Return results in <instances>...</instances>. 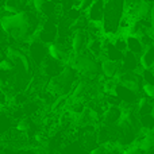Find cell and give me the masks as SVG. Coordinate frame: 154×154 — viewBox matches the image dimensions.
Returning <instances> with one entry per match:
<instances>
[{"label": "cell", "instance_id": "obj_17", "mask_svg": "<svg viewBox=\"0 0 154 154\" xmlns=\"http://www.w3.org/2000/svg\"><path fill=\"white\" fill-rule=\"evenodd\" d=\"M112 38H114V39H112V42H114L115 48H116L118 50H120L122 53L127 51V39H126V35L116 34V35H114Z\"/></svg>", "mask_w": 154, "mask_h": 154}, {"label": "cell", "instance_id": "obj_29", "mask_svg": "<svg viewBox=\"0 0 154 154\" xmlns=\"http://www.w3.org/2000/svg\"><path fill=\"white\" fill-rule=\"evenodd\" d=\"M145 154H154V149H152L150 152H147V153H145Z\"/></svg>", "mask_w": 154, "mask_h": 154}, {"label": "cell", "instance_id": "obj_23", "mask_svg": "<svg viewBox=\"0 0 154 154\" xmlns=\"http://www.w3.org/2000/svg\"><path fill=\"white\" fill-rule=\"evenodd\" d=\"M92 2L93 0H76V7L79 8L80 11L85 12V11L88 10V7L92 4Z\"/></svg>", "mask_w": 154, "mask_h": 154}, {"label": "cell", "instance_id": "obj_16", "mask_svg": "<svg viewBox=\"0 0 154 154\" xmlns=\"http://www.w3.org/2000/svg\"><path fill=\"white\" fill-rule=\"evenodd\" d=\"M139 125L143 130H153L154 128V114H146L139 116Z\"/></svg>", "mask_w": 154, "mask_h": 154}, {"label": "cell", "instance_id": "obj_11", "mask_svg": "<svg viewBox=\"0 0 154 154\" xmlns=\"http://www.w3.org/2000/svg\"><path fill=\"white\" fill-rule=\"evenodd\" d=\"M120 65H122V70H127V72H131V70H137L139 72L141 70V65H139V56L131 53V51H125L122 57V61H120Z\"/></svg>", "mask_w": 154, "mask_h": 154}, {"label": "cell", "instance_id": "obj_27", "mask_svg": "<svg viewBox=\"0 0 154 154\" xmlns=\"http://www.w3.org/2000/svg\"><path fill=\"white\" fill-rule=\"evenodd\" d=\"M7 34H5V32H4V30H3L2 29V26H0V46H2L3 45V43H4L5 42V41H7Z\"/></svg>", "mask_w": 154, "mask_h": 154}, {"label": "cell", "instance_id": "obj_30", "mask_svg": "<svg viewBox=\"0 0 154 154\" xmlns=\"http://www.w3.org/2000/svg\"><path fill=\"white\" fill-rule=\"evenodd\" d=\"M2 16H3V8L0 10V19H2Z\"/></svg>", "mask_w": 154, "mask_h": 154}, {"label": "cell", "instance_id": "obj_9", "mask_svg": "<svg viewBox=\"0 0 154 154\" xmlns=\"http://www.w3.org/2000/svg\"><path fill=\"white\" fill-rule=\"evenodd\" d=\"M101 65V73L104 75L106 79H115L122 70V65L120 61H114V60L103 58L100 62Z\"/></svg>", "mask_w": 154, "mask_h": 154}, {"label": "cell", "instance_id": "obj_31", "mask_svg": "<svg viewBox=\"0 0 154 154\" xmlns=\"http://www.w3.org/2000/svg\"><path fill=\"white\" fill-rule=\"evenodd\" d=\"M147 2H150V3H154V0H147Z\"/></svg>", "mask_w": 154, "mask_h": 154}, {"label": "cell", "instance_id": "obj_15", "mask_svg": "<svg viewBox=\"0 0 154 154\" xmlns=\"http://www.w3.org/2000/svg\"><path fill=\"white\" fill-rule=\"evenodd\" d=\"M12 122L14 118L0 108V137L4 135L5 133H8L12 128Z\"/></svg>", "mask_w": 154, "mask_h": 154}, {"label": "cell", "instance_id": "obj_28", "mask_svg": "<svg viewBox=\"0 0 154 154\" xmlns=\"http://www.w3.org/2000/svg\"><path fill=\"white\" fill-rule=\"evenodd\" d=\"M49 2H51V3H56V4H60V3H61V0H49Z\"/></svg>", "mask_w": 154, "mask_h": 154}, {"label": "cell", "instance_id": "obj_19", "mask_svg": "<svg viewBox=\"0 0 154 154\" xmlns=\"http://www.w3.org/2000/svg\"><path fill=\"white\" fill-rule=\"evenodd\" d=\"M48 2L49 0H31V8L38 12L39 15L43 16V12H45V8L48 5Z\"/></svg>", "mask_w": 154, "mask_h": 154}, {"label": "cell", "instance_id": "obj_3", "mask_svg": "<svg viewBox=\"0 0 154 154\" xmlns=\"http://www.w3.org/2000/svg\"><path fill=\"white\" fill-rule=\"evenodd\" d=\"M125 15V0H106L103 16V32L107 37H114L119 31V23Z\"/></svg>", "mask_w": 154, "mask_h": 154}, {"label": "cell", "instance_id": "obj_2", "mask_svg": "<svg viewBox=\"0 0 154 154\" xmlns=\"http://www.w3.org/2000/svg\"><path fill=\"white\" fill-rule=\"evenodd\" d=\"M79 73L70 64H66L65 68L58 73L57 76L51 77L48 85V91L54 95L56 97L58 96H66L72 92L73 87L76 85Z\"/></svg>", "mask_w": 154, "mask_h": 154}, {"label": "cell", "instance_id": "obj_1", "mask_svg": "<svg viewBox=\"0 0 154 154\" xmlns=\"http://www.w3.org/2000/svg\"><path fill=\"white\" fill-rule=\"evenodd\" d=\"M43 16L34 10H26L16 14H5L0 19V26L8 38L16 42H29L34 38L35 32L41 27Z\"/></svg>", "mask_w": 154, "mask_h": 154}, {"label": "cell", "instance_id": "obj_25", "mask_svg": "<svg viewBox=\"0 0 154 154\" xmlns=\"http://www.w3.org/2000/svg\"><path fill=\"white\" fill-rule=\"evenodd\" d=\"M7 101H8V96L4 91L0 88V108H3L4 106H7Z\"/></svg>", "mask_w": 154, "mask_h": 154}, {"label": "cell", "instance_id": "obj_12", "mask_svg": "<svg viewBox=\"0 0 154 154\" xmlns=\"http://www.w3.org/2000/svg\"><path fill=\"white\" fill-rule=\"evenodd\" d=\"M120 115H122V107L120 106H108L104 109L103 115H101L103 123H106V125H116Z\"/></svg>", "mask_w": 154, "mask_h": 154}, {"label": "cell", "instance_id": "obj_21", "mask_svg": "<svg viewBox=\"0 0 154 154\" xmlns=\"http://www.w3.org/2000/svg\"><path fill=\"white\" fill-rule=\"evenodd\" d=\"M122 154H145V152L135 143V142H133V143H130L126 149L122 150Z\"/></svg>", "mask_w": 154, "mask_h": 154}, {"label": "cell", "instance_id": "obj_5", "mask_svg": "<svg viewBox=\"0 0 154 154\" xmlns=\"http://www.w3.org/2000/svg\"><path fill=\"white\" fill-rule=\"evenodd\" d=\"M116 82H120V84L128 87L130 89L135 91L137 93H139L142 91V87H143V80H142L141 76V70L137 72V70H131V72H127V70H120V73L115 77Z\"/></svg>", "mask_w": 154, "mask_h": 154}, {"label": "cell", "instance_id": "obj_6", "mask_svg": "<svg viewBox=\"0 0 154 154\" xmlns=\"http://www.w3.org/2000/svg\"><path fill=\"white\" fill-rule=\"evenodd\" d=\"M29 57L31 60L32 64H35L37 66H41L42 62L46 60V57L49 56L48 54V45L41 41L32 38L31 41L29 42Z\"/></svg>", "mask_w": 154, "mask_h": 154}, {"label": "cell", "instance_id": "obj_10", "mask_svg": "<svg viewBox=\"0 0 154 154\" xmlns=\"http://www.w3.org/2000/svg\"><path fill=\"white\" fill-rule=\"evenodd\" d=\"M64 62L61 61H57V60H53L51 57H46V60L42 62V65H41V68L43 69V73H45V76H49L51 79V77L57 76L58 73H61V70L65 68Z\"/></svg>", "mask_w": 154, "mask_h": 154}, {"label": "cell", "instance_id": "obj_24", "mask_svg": "<svg viewBox=\"0 0 154 154\" xmlns=\"http://www.w3.org/2000/svg\"><path fill=\"white\" fill-rule=\"evenodd\" d=\"M106 153V147H104V145H99V146H95L92 147V149L89 150V154H104Z\"/></svg>", "mask_w": 154, "mask_h": 154}, {"label": "cell", "instance_id": "obj_7", "mask_svg": "<svg viewBox=\"0 0 154 154\" xmlns=\"http://www.w3.org/2000/svg\"><path fill=\"white\" fill-rule=\"evenodd\" d=\"M89 41L87 30H75L70 35V46L75 54H79L81 51L87 50V45Z\"/></svg>", "mask_w": 154, "mask_h": 154}, {"label": "cell", "instance_id": "obj_22", "mask_svg": "<svg viewBox=\"0 0 154 154\" xmlns=\"http://www.w3.org/2000/svg\"><path fill=\"white\" fill-rule=\"evenodd\" d=\"M142 92L146 97H149L152 101H154V84H143Z\"/></svg>", "mask_w": 154, "mask_h": 154}, {"label": "cell", "instance_id": "obj_14", "mask_svg": "<svg viewBox=\"0 0 154 154\" xmlns=\"http://www.w3.org/2000/svg\"><path fill=\"white\" fill-rule=\"evenodd\" d=\"M126 39H127V50L137 54V56H141L142 51L145 50V45L142 43V41L139 39L138 35L127 34L126 35Z\"/></svg>", "mask_w": 154, "mask_h": 154}, {"label": "cell", "instance_id": "obj_32", "mask_svg": "<svg viewBox=\"0 0 154 154\" xmlns=\"http://www.w3.org/2000/svg\"><path fill=\"white\" fill-rule=\"evenodd\" d=\"M153 114H154V111H153Z\"/></svg>", "mask_w": 154, "mask_h": 154}, {"label": "cell", "instance_id": "obj_26", "mask_svg": "<svg viewBox=\"0 0 154 154\" xmlns=\"http://www.w3.org/2000/svg\"><path fill=\"white\" fill-rule=\"evenodd\" d=\"M149 20H150V29H152V35L154 37V3H152V10H150Z\"/></svg>", "mask_w": 154, "mask_h": 154}, {"label": "cell", "instance_id": "obj_8", "mask_svg": "<svg viewBox=\"0 0 154 154\" xmlns=\"http://www.w3.org/2000/svg\"><path fill=\"white\" fill-rule=\"evenodd\" d=\"M104 7H106V0H93L92 4L85 11L88 20L93 23H101L104 16Z\"/></svg>", "mask_w": 154, "mask_h": 154}, {"label": "cell", "instance_id": "obj_4", "mask_svg": "<svg viewBox=\"0 0 154 154\" xmlns=\"http://www.w3.org/2000/svg\"><path fill=\"white\" fill-rule=\"evenodd\" d=\"M69 64L77 70L79 75L87 77V79L97 76L99 73L101 72L100 62L97 61L96 57L89 54L87 50L81 51V53H79V54H75Z\"/></svg>", "mask_w": 154, "mask_h": 154}, {"label": "cell", "instance_id": "obj_33", "mask_svg": "<svg viewBox=\"0 0 154 154\" xmlns=\"http://www.w3.org/2000/svg\"><path fill=\"white\" fill-rule=\"evenodd\" d=\"M153 69H154V68H153Z\"/></svg>", "mask_w": 154, "mask_h": 154}, {"label": "cell", "instance_id": "obj_13", "mask_svg": "<svg viewBox=\"0 0 154 154\" xmlns=\"http://www.w3.org/2000/svg\"><path fill=\"white\" fill-rule=\"evenodd\" d=\"M139 65L143 69H152L154 68V43L146 46L142 54L139 56Z\"/></svg>", "mask_w": 154, "mask_h": 154}, {"label": "cell", "instance_id": "obj_18", "mask_svg": "<svg viewBox=\"0 0 154 154\" xmlns=\"http://www.w3.org/2000/svg\"><path fill=\"white\" fill-rule=\"evenodd\" d=\"M16 130L20 131V133H24V134H29L32 128V123L30 119H26V118H20L16 123Z\"/></svg>", "mask_w": 154, "mask_h": 154}, {"label": "cell", "instance_id": "obj_20", "mask_svg": "<svg viewBox=\"0 0 154 154\" xmlns=\"http://www.w3.org/2000/svg\"><path fill=\"white\" fill-rule=\"evenodd\" d=\"M141 76L143 84H154V69H143L141 68Z\"/></svg>", "mask_w": 154, "mask_h": 154}]
</instances>
